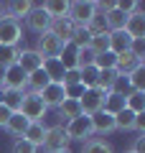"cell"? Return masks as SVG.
<instances>
[{
	"label": "cell",
	"mask_w": 145,
	"mask_h": 153,
	"mask_svg": "<svg viewBox=\"0 0 145 153\" xmlns=\"http://www.w3.org/2000/svg\"><path fill=\"white\" fill-rule=\"evenodd\" d=\"M18 112H21L28 123H43V117H46L48 107L43 105V100L38 97V94H33V92H23L21 110H18Z\"/></svg>",
	"instance_id": "6da1fadb"
},
{
	"label": "cell",
	"mask_w": 145,
	"mask_h": 153,
	"mask_svg": "<svg viewBox=\"0 0 145 153\" xmlns=\"http://www.w3.org/2000/svg\"><path fill=\"white\" fill-rule=\"evenodd\" d=\"M94 16H97V3L94 0H74V3H69V16L66 18L74 26H87Z\"/></svg>",
	"instance_id": "7a4b0ae2"
},
{
	"label": "cell",
	"mask_w": 145,
	"mask_h": 153,
	"mask_svg": "<svg viewBox=\"0 0 145 153\" xmlns=\"http://www.w3.org/2000/svg\"><path fill=\"white\" fill-rule=\"evenodd\" d=\"M64 130H66V135H69V140H81V143H87L92 135H94L89 115H79V117L69 120V123L64 125Z\"/></svg>",
	"instance_id": "3957f363"
},
{
	"label": "cell",
	"mask_w": 145,
	"mask_h": 153,
	"mask_svg": "<svg viewBox=\"0 0 145 153\" xmlns=\"http://www.w3.org/2000/svg\"><path fill=\"white\" fill-rule=\"evenodd\" d=\"M61 49H64V41H61V38H56L51 31H46V33H41V36H38L36 49H33V51H38V54H41V59H59Z\"/></svg>",
	"instance_id": "277c9868"
},
{
	"label": "cell",
	"mask_w": 145,
	"mask_h": 153,
	"mask_svg": "<svg viewBox=\"0 0 145 153\" xmlns=\"http://www.w3.org/2000/svg\"><path fill=\"white\" fill-rule=\"evenodd\" d=\"M23 28L13 18H0V46H21Z\"/></svg>",
	"instance_id": "5b68a950"
},
{
	"label": "cell",
	"mask_w": 145,
	"mask_h": 153,
	"mask_svg": "<svg viewBox=\"0 0 145 153\" xmlns=\"http://www.w3.org/2000/svg\"><path fill=\"white\" fill-rule=\"evenodd\" d=\"M109 92H102L99 87H94V89H84V94L79 97V105H81V115H94V112H99L102 110V105H104V97H107Z\"/></svg>",
	"instance_id": "8992f818"
},
{
	"label": "cell",
	"mask_w": 145,
	"mask_h": 153,
	"mask_svg": "<svg viewBox=\"0 0 145 153\" xmlns=\"http://www.w3.org/2000/svg\"><path fill=\"white\" fill-rule=\"evenodd\" d=\"M69 135H66L64 125H51L46 128V135H43V146L46 151H64V148H69Z\"/></svg>",
	"instance_id": "52a82bcc"
},
{
	"label": "cell",
	"mask_w": 145,
	"mask_h": 153,
	"mask_svg": "<svg viewBox=\"0 0 145 153\" xmlns=\"http://www.w3.org/2000/svg\"><path fill=\"white\" fill-rule=\"evenodd\" d=\"M26 79H28V74L18 64H13V66H8L5 74H3V89H18V92H26Z\"/></svg>",
	"instance_id": "ba28073f"
},
{
	"label": "cell",
	"mask_w": 145,
	"mask_h": 153,
	"mask_svg": "<svg viewBox=\"0 0 145 153\" xmlns=\"http://www.w3.org/2000/svg\"><path fill=\"white\" fill-rule=\"evenodd\" d=\"M38 97L43 100L46 107H59V105L66 100V89H64V84H59V82H48L46 87L38 92Z\"/></svg>",
	"instance_id": "9c48e42d"
},
{
	"label": "cell",
	"mask_w": 145,
	"mask_h": 153,
	"mask_svg": "<svg viewBox=\"0 0 145 153\" xmlns=\"http://www.w3.org/2000/svg\"><path fill=\"white\" fill-rule=\"evenodd\" d=\"M26 26L41 36V33H46V31H48V26H51V18L43 13V8H41V5H33V8H31V13L26 16Z\"/></svg>",
	"instance_id": "30bf717a"
},
{
	"label": "cell",
	"mask_w": 145,
	"mask_h": 153,
	"mask_svg": "<svg viewBox=\"0 0 145 153\" xmlns=\"http://www.w3.org/2000/svg\"><path fill=\"white\" fill-rule=\"evenodd\" d=\"M16 64L21 66L26 74H33V71H38L43 66V59H41V54L33 51V49H21V56H18Z\"/></svg>",
	"instance_id": "8fae6325"
},
{
	"label": "cell",
	"mask_w": 145,
	"mask_h": 153,
	"mask_svg": "<svg viewBox=\"0 0 145 153\" xmlns=\"http://www.w3.org/2000/svg\"><path fill=\"white\" fill-rule=\"evenodd\" d=\"M125 33H127L130 38H145V13H143V8H140V10H132L127 16Z\"/></svg>",
	"instance_id": "7c38bea8"
},
{
	"label": "cell",
	"mask_w": 145,
	"mask_h": 153,
	"mask_svg": "<svg viewBox=\"0 0 145 153\" xmlns=\"http://www.w3.org/2000/svg\"><path fill=\"white\" fill-rule=\"evenodd\" d=\"M102 16H104V26H107V31H109V33H115V31H125V23H127V13L120 10L117 3H115V8L104 10Z\"/></svg>",
	"instance_id": "4fadbf2b"
},
{
	"label": "cell",
	"mask_w": 145,
	"mask_h": 153,
	"mask_svg": "<svg viewBox=\"0 0 145 153\" xmlns=\"http://www.w3.org/2000/svg\"><path fill=\"white\" fill-rule=\"evenodd\" d=\"M92 130L99 133V135H107V133L115 130V115L104 112V110H99V112L92 115Z\"/></svg>",
	"instance_id": "5bb4252c"
},
{
	"label": "cell",
	"mask_w": 145,
	"mask_h": 153,
	"mask_svg": "<svg viewBox=\"0 0 145 153\" xmlns=\"http://www.w3.org/2000/svg\"><path fill=\"white\" fill-rule=\"evenodd\" d=\"M48 31L54 33L56 38H61L64 44H69V41H71V36H74V31H76V26L69 21V18H59V21H51Z\"/></svg>",
	"instance_id": "9a60e30c"
},
{
	"label": "cell",
	"mask_w": 145,
	"mask_h": 153,
	"mask_svg": "<svg viewBox=\"0 0 145 153\" xmlns=\"http://www.w3.org/2000/svg\"><path fill=\"white\" fill-rule=\"evenodd\" d=\"M138 66H143V61L140 59H135L130 51H125V54H120L117 56V61H115V71H117V76L122 79V76H127L130 71H135Z\"/></svg>",
	"instance_id": "2e32d148"
},
{
	"label": "cell",
	"mask_w": 145,
	"mask_h": 153,
	"mask_svg": "<svg viewBox=\"0 0 145 153\" xmlns=\"http://www.w3.org/2000/svg\"><path fill=\"white\" fill-rule=\"evenodd\" d=\"M41 8L51 21H59V18L69 16V3L66 0H46V3H41Z\"/></svg>",
	"instance_id": "e0dca14e"
},
{
	"label": "cell",
	"mask_w": 145,
	"mask_h": 153,
	"mask_svg": "<svg viewBox=\"0 0 145 153\" xmlns=\"http://www.w3.org/2000/svg\"><path fill=\"white\" fill-rule=\"evenodd\" d=\"M33 3L31 0H13V3H5V18H13V21H21L31 13Z\"/></svg>",
	"instance_id": "ac0fdd59"
},
{
	"label": "cell",
	"mask_w": 145,
	"mask_h": 153,
	"mask_svg": "<svg viewBox=\"0 0 145 153\" xmlns=\"http://www.w3.org/2000/svg\"><path fill=\"white\" fill-rule=\"evenodd\" d=\"M59 61H61V66H64L66 71L79 69V49H76L74 44H64V49H61V54H59Z\"/></svg>",
	"instance_id": "d6986e66"
},
{
	"label": "cell",
	"mask_w": 145,
	"mask_h": 153,
	"mask_svg": "<svg viewBox=\"0 0 145 153\" xmlns=\"http://www.w3.org/2000/svg\"><path fill=\"white\" fill-rule=\"evenodd\" d=\"M130 41H132V38H130L125 31H115V33H109V51H112L115 56L125 54V51H130Z\"/></svg>",
	"instance_id": "ffe728a7"
},
{
	"label": "cell",
	"mask_w": 145,
	"mask_h": 153,
	"mask_svg": "<svg viewBox=\"0 0 145 153\" xmlns=\"http://www.w3.org/2000/svg\"><path fill=\"white\" fill-rule=\"evenodd\" d=\"M43 135H46V125H43V123H28L26 133H23V138H26L28 143H33L36 148L43 146Z\"/></svg>",
	"instance_id": "44dd1931"
},
{
	"label": "cell",
	"mask_w": 145,
	"mask_h": 153,
	"mask_svg": "<svg viewBox=\"0 0 145 153\" xmlns=\"http://www.w3.org/2000/svg\"><path fill=\"white\" fill-rule=\"evenodd\" d=\"M41 69L46 71V76L51 79V82H59V84H61V79H64V74H66V69L61 66L59 59H43V66H41Z\"/></svg>",
	"instance_id": "7402d4cb"
},
{
	"label": "cell",
	"mask_w": 145,
	"mask_h": 153,
	"mask_svg": "<svg viewBox=\"0 0 145 153\" xmlns=\"http://www.w3.org/2000/svg\"><path fill=\"white\" fill-rule=\"evenodd\" d=\"M56 110H59V117H64L66 123L81 115V105H79V100H69V97H66V100H64V102H61Z\"/></svg>",
	"instance_id": "603a6c76"
},
{
	"label": "cell",
	"mask_w": 145,
	"mask_h": 153,
	"mask_svg": "<svg viewBox=\"0 0 145 153\" xmlns=\"http://www.w3.org/2000/svg\"><path fill=\"white\" fill-rule=\"evenodd\" d=\"M21 100H23V92H18V89H0V102L5 105L10 112L21 110Z\"/></svg>",
	"instance_id": "cb8c5ba5"
},
{
	"label": "cell",
	"mask_w": 145,
	"mask_h": 153,
	"mask_svg": "<svg viewBox=\"0 0 145 153\" xmlns=\"http://www.w3.org/2000/svg\"><path fill=\"white\" fill-rule=\"evenodd\" d=\"M97 82H99V69H97L94 64L92 66H84V69H79V84L84 89H94Z\"/></svg>",
	"instance_id": "d4e9b609"
},
{
	"label": "cell",
	"mask_w": 145,
	"mask_h": 153,
	"mask_svg": "<svg viewBox=\"0 0 145 153\" xmlns=\"http://www.w3.org/2000/svg\"><path fill=\"white\" fill-rule=\"evenodd\" d=\"M26 128H28V120L23 117L21 112H13V115H10V120L5 123V130L10 133V135H16V138H23Z\"/></svg>",
	"instance_id": "484cf974"
},
{
	"label": "cell",
	"mask_w": 145,
	"mask_h": 153,
	"mask_svg": "<svg viewBox=\"0 0 145 153\" xmlns=\"http://www.w3.org/2000/svg\"><path fill=\"white\" fill-rule=\"evenodd\" d=\"M102 110H104V112H109V115H117L120 110H125V94L122 92H109L107 97H104Z\"/></svg>",
	"instance_id": "4316f807"
},
{
	"label": "cell",
	"mask_w": 145,
	"mask_h": 153,
	"mask_svg": "<svg viewBox=\"0 0 145 153\" xmlns=\"http://www.w3.org/2000/svg\"><path fill=\"white\" fill-rule=\"evenodd\" d=\"M125 82L130 84V92H145V64L138 66L135 71H130L125 76Z\"/></svg>",
	"instance_id": "83f0119b"
},
{
	"label": "cell",
	"mask_w": 145,
	"mask_h": 153,
	"mask_svg": "<svg viewBox=\"0 0 145 153\" xmlns=\"http://www.w3.org/2000/svg\"><path fill=\"white\" fill-rule=\"evenodd\" d=\"M81 153H115V151L104 138H89L84 143V148H81Z\"/></svg>",
	"instance_id": "f1b7e54d"
},
{
	"label": "cell",
	"mask_w": 145,
	"mask_h": 153,
	"mask_svg": "<svg viewBox=\"0 0 145 153\" xmlns=\"http://www.w3.org/2000/svg\"><path fill=\"white\" fill-rule=\"evenodd\" d=\"M18 56H21V46H0V66L3 69L13 66L18 61Z\"/></svg>",
	"instance_id": "f546056e"
},
{
	"label": "cell",
	"mask_w": 145,
	"mask_h": 153,
	"mask_svg": "<svg viewBox=\"0 0 145 153\" xmlns=\"http://www.w3.org/2000/svg\"><path fill=\"white\" fill-rule=\"evenodd\" d=\"M125 107L132 110L135 115L145 112V92H127L125 94Z\"/></svg>",
	"instance_id": "4dcf8cb0"
},
{
	"label": "cell",
	"mask_w": 145,
	"mask_h": 153,
	"mask_svg": "<svg viewBox=\"0 0 145 153\" xmlns=\"http://www.w3.org/2000/svg\"><path fill=\"white\" fill-rule=\"evenodd\" d=\"M132 123H135V112L127 107L115 115V130H132Z\"/></svg>",
	"instance_id": "1f68e13d"
},
{
	"label": "cell",
	"mask_w": 145,
	"mask_h": 153,
	"mask_svg": "<svg viewBox=\"0 0 145 153\" xmlns=\"http://www.w3.org/2000/svg\"><path fill=\"white\" fill-rule=\"evenodd\" d=\"M89 49L94 51V54H104V51H109V31L92 36L89 38Z\"/></svg>",
	"instance_id": "d6a6232c"
},
{
	"label": "cell",
	"mask_w": 145,
	"mask_h": 153,
	"mask_svg": "<svg viewBox=\"0 0 145 153\" xmlns=\"http://www.w3.org/2000/svg\"><path fill=\"white\" fill-rule=\"evenodd\" d=\"M115 61H117V56H115L112 51H104V54H97V56H94V66H97L99 71L115 69Z\"/></svg>",
	"instance_id": "836d02e7"
},
{
	"label": "cell",
	"mask_w": 145,
	"mask_h": 153,
	"mask_svg": "<svg viewBox=\"0 0 145 153\" xmlns=\"http://www.w3.org/2000/svg\"><path fill=\"white\" fill-rule=\"evenodd\" d=\"M89 38H92V33L87 31L84 26H76V31H74V36H71L69 44H74L76 49H84V46H89Z\"/></svg>",
	"instance_id": "e575fe53"
},
{
	"label": "cell",
	"mask_w": 145,
	"mask_h": 153,
	"mask_svg": "<svg viewBox=\"0 0 145 153\" xmlns=\"http://www.w3.org/2000/svg\"><path fill=\"white\" fill-rule=\"evenodd\" d=\"M84 28H87V31L92 33V36H97V33H104V31H107V26H104V16H102L99 10H97V16L92 18V21L87 23Z\"/></svg>",
	"instance_id": "d590c367"
},
{
	"label": "cell",
	"mask_w": 145,
	"mask_h": 153,
	"mask_svg": "<svg viewBox=\"0 0 145 153\" xmlns=\"http://www.w3.org/2000/svg\"><path fill=\"white\" fill-rule=\"evenodd\" d=\"M13 153H38V148L33 146V143H28L26 138H16V143H13Z\"/></svg>",
	"instance_id": "8d00e7d4"
},
{
	"label": "cell",
	"mask_w": 145,
	"mask_h": 153,
	"mask_svg": "<svg viewBox=\"0 0 145 153\" xmlns=\"http://www.w3.org/2000/svg\"><path fill=\"white\" fill-rule=\"evenodd\" d=\"M94 51L89 49V46H84V49H79V69H84V66H92L94 64Z\"/></svg>",
	"instance_id": "74e56055"
},
{
	"label": "cell",
	"mask_w": 145,
	"mask_h": 153,
	"mask_svg": "<svg viewBox=\"0 0 145 153\" xmlns=\"http://www.w3.org/2000/svg\"><path fill=\"white\" fill-rule=\"evenodd\" d=\"M130 54H132L135 59L143 61V56H145V38H132V41H130Z\"/></svg>",
	"instance_id": "f35d334b"
},
{
	"label": "cell",
	"mask_w": 145,
	"mask_h": 153,
	"mask_svg": "<svg viewBox=\"0 0 145 153\" xmlns=\"http://www.w3.org/2000/svg\"><path fill=\"white\" fill-rule=\"evenodd\" d=\"M66 89V97L69 100H79L81 94H84V87L81 84H69V87H64Z\"/></svg>",
	"instance_id": "ab89813d"
},
{
	"label": "cell",
	"mask_w": 145,
	"mask_h": 153,
	"mask_svg": "<svg viewBox=\"0 0 145 153\" xmlns=\"http://www.w3.org/2000/svg\"><path fill=\"white\" fill-rule=\"evenodd\" d=\"M61 84L64 87H69V84H79V69H71L64 74V79H61Z\"/></svg>",
	"instance_id": "60d3db41"
},
{
	"label": "cell",
	"mask_w": 145,
	"mask_h": 153,
	"mask_svg": "<svg viewBox=\"0 0 145 153\" xmlns=\"http://www.w3.org/2000/svg\"><path fill=\"white\" fill-rule=\"evenodd\" d=\"M132 130H138L140 135L145 133V112H138L135 115V123H132Z\"/></svg>",
	"instance_id": "b9f144b4"
},
{
	"label": "cell",
	"mask_w": 145,
	"mask_h": 153,
	"mask_svg": "<svg viewBox=\"0 0 145 153\" xmlns=\"http://www.w3.org/2000/svg\"><path fill=\"white\" fill-rule=\"evenodd\" d=\"M10 115H13V112H10V110H8L3 102H0V128H5V123L10 120Z\"/></svg>",
	"instance_id": "7bdbcfd3"
},
{
	"label": "cell",
	"mask_w": 145,
	"mask_h": 153,
	"mask_svg": "<svg viewBox=\"0 0 145 153\" xmlns=\"http://www.w3.org/2000/svg\"><path fill=\"white\" fill-rule=\"evenodd\" d=\"M132 153H145V135H140V138H135V143H132V148H130Z\"/></svg>",
	"instance_id": "ee69618b"
},
{
	"label": "cell",
	"mask_w": 145,
	"mask_h": 153,
	"mask_svg": "<svg viewBox=\"0 0 145 153\" xmlns=\"http://www.w3.org/2000/svg\"><path fill=\"white\" fill-rule=\"evenodd\" d=\"M46 153H71L69 148H64V151H46Z\"/></svg>",
	"instance_id": "f6af8a7d"
},
{
	"label": "cell",
	"mask_w": 145,
	"mask_h": 153,
	"mask_svg": "<svg viewBox=\"0 0 145 153\" xmlns=\"http://www.w3.org/2000/svg\"><path fill=\"white\" fill-rule=\"evenodd\" d=\"M125 153H132V151H125Z\"/></svg>",
	"instance_id": "bcb514c9"
}]
</instances>
